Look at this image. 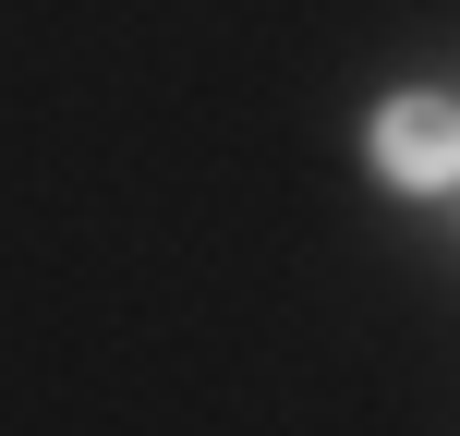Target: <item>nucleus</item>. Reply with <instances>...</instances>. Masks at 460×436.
<instances>
[{
  "instance_id": "obj_1",
  "label": "nucleus",
  "mask_w": 460,
  "mask_h": 436,
  "mask_svg": "<svg viewBox=\"0 0 460 436\" xmlns=\"http://www.w3.org/2000/svg\"><path fill=\"white\" fill-rule=\"evenodd\" d=\"M364 158H376L388 194H448V182H460V110H448L437 85L388 97V110L364 121Z\"/></svg>"
}]
</instances>
